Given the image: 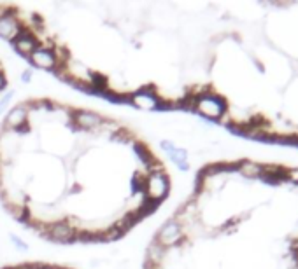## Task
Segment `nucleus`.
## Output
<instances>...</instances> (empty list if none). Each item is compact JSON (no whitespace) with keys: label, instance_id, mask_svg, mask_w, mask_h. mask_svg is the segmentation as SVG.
Returning a JSON list of instances; mask_svg holds the SVG:
<instances>
[{"label":"nucleus","instance_id":"f257e3e1","mask_svg":"<svg viewBox=\"0 0 298 269\" xmlns=\"http://www.w3.org/2000/svg\"><path fill=\"white\" fill-rule=\"evenodd\" d=\"M168 192V180L163 175V171H154V173H149V177L146 178V187L144 194L151 201H160L161 198H165Z\"/></svg>","mask_w":298,"mask_h":269},{"label":"nucleus","instance_id":"f03ea898","mask_svg":"<svg viewBox=\"0 0 298 269\" xmlns=\"http://www.w3.org/2000/svg\"><path fill=\"white\" fill-rule=\"evenodd\" d=\"M183 241V229H181V224L177 220H170L160 229L156 236V243H160L161 247L170 248L174 245L181 243Z\"/></svg>","mask_w":298,"mask_h":269},{"label":"nucleus","instance_id":"7ed1b4c3","mask_svg":"<svg viewBox=\"0 0 298 269\" xmlns=\"http://www.w3.org/2000/svg\"><path fill=\"white\" fill-rule=\"evenodd\" d=\"M224 108H226L224 102L216 98V96H202V98H198L197 110L200 112L202 115H205V117H211V119L223 117Z\"/></svg>","mask_w":298,"mask_h":269},{"label":"nucleus","instance_id":"20e7f679","mask_svg":"<svg viewBox=\"0 0 298 269\" xmlns=\"http://www.w3.org/2000/svg\"><path fill=\"white\" fill-rule=\"evenodd\" d=\"M30 59L34 65L41 66V68H48V70H53L58 66V58H56L55 51L48 48H37L30 54Z\"/></svg>","mask_w":298,"mask_h":269},{"label":"nucleus","instance_id":"39448f33","mask_svg":"<svg viewBox=\"0 0 298 269\" xmlns=\"http://www.w3.org/2000/svg\"><path fill=\"white\" fill-rule=\"evenodd\" d=\"M12 42H14V48L18 49V53H21L23 56H30L39 48V42H37V39H35L34 33L23 32V30L19 32V35Z\"/></svg>","mask_w":298,"mask_h":269},{"label":"nucleus","instance_id":"423d86ee","mask_svg":"<svg viewBox=\"0 0 298 269\" xmlns=\"http://www.w3.org/2000/svg\"><path fill=\"white\" fill-rule=\"evenodd\" d=\"M72 121H74L75 126H79L82 129H97L98 126H102L104 117L98 114H93V112H77L75 115H72Z\"/></svg>","mask_w":298,"mask_h":269},{"label":"nucleus","instance_id":"0eeeda50","mask_svg":"<svg viewBox=\"0 0 298 269\" xmlns=\"http://www.w3.org/2000/svg\"><path fill=\"white\" fill-rule=\"evenodd\" d=\"M130 102L137 105V107L146 108V110H153V108L158 107V98L154 96V93L151 88L141 89L139 93H135V95L132 96Z\"/></svg>","mask_w":298,"mask_h":269},{"label":"nucleus","instance_id":"6e6552de","mask_svg":"<svg viewBox=\"0 0 298 269\" xmlns=\"http://www.w3.org/2000/svg\"><path fill=\"white\" fill-rule=\"evenodd\" d=\"M19 32H21V28H19V23L14 16L5 14L0 18V37L14 41V39L19 35Z\"/></svg>","mask_w":298,"mask_h":269},{"label":"nucleus","instance_id":"1a4fd4ad","mask_svg":"<svg viewBox=\"0 0 298 269\" xmlns=\"http://www.w3.org/2000/svg\"><path fill=\"white\" fill-rule=\"evenodd\" d=\"M5 126H9L11 129H21V131H26V110L25 107H16L12 108L11 112L5 117Z\"/></svg>","mask_w":298,"mask_h":269},{"label":"nucleus","instance_id":"9d476101","mask_svg":"<svg viewBox=\"0 0 298 269\" xmlns=\"http://www.w3.org/2000/svg\"><path fill=\"white\" fill-rule=\"evenodd\" d=\"M49 238H53L55 241H71L74 238V229L69 224H53L48 229Z\"/></svg>","mask_w":298,"mask_h":269},{"label":"nucleus","instance_id":"9b49d317","mask_svg":"<svg viewBox=\"0 0 298 269\" xmlns=\"http://www.w3.org/2000/svg\"><path fill=\"white\" fill-rule=\"evenodd\" d=\"M238 171L247 177H258L261 173V164H256L253 161H240L238 164Z\"/></svg>","mask_w":298,"mask_h":269},{"label":"nucleus","instance_id":"f8f14e48","mask_svg":"<svg viewBox=\"0 0 298 269\" xmlns=\"http://www.w3.org/2000/svg\"><path fill=\"white\" fill-rule=\"evenodd\" d=\"M11 241H12V245H14L16 248H19V250H28V247H26V243H23L21 238H18V236H14V234H11Z\"/></svg>","mask_w":298,"mask_h":269},{"label":"nucleus","instance_id":"ddd939ff","mask_svg":"<svg viewBox=\"0 0 298 269\" xmlns=\"http://www.w3.org/2000/svg\"><path fill=\"white\" fill-rule=\"evenodd\" d=\"M11 98H12V91H9L7 95L4 96V100H0V114L7 108V105H9V102H11Z\"/></svg>","mask_w":298,"mask_h":269},{"label":"nucleus","instance_id":"4468645a","mask_svg":"<svg viewBox=\"0 0 298 269\" xmlns=\"http://www.w3.org/2000/svg\"><path fill=\"white\" fill-rule=\"evenodd\" d=\"M21 79H23L25 82H28L30 79H32V72H30V70H25V72H23V75H21Z\"/></svg>","mask_w":298,"mask_h":269},{"label":"nucleus","instance_id":"2eb2a0df","mask_svg":"<svg viewBox=\"0 0 298 269\" xmlns=\"http://www.w3.org/2000/svg\"><path fill=\"white\" fill-rule=\"evenodd\" d=\"M2 89H5V77L0 74V91H2Z\"/></svg>","mask_w":298,"mask_h":269}]
</instances>
